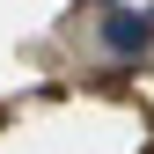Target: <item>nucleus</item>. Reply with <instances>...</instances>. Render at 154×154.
I'll list each match as a JSON object with an SVG mask.
<instances>
[{"instance_id": "nucleus-1", "label": "nucleus", "mask_w": 154, "mask_h": 154, "mask_svg": "<svg viewBox=\"0 0 154 154\" xmlns=\"http://www.w3.org/2000/svg\"><path fill=\"white\" fill-rule=\"evenodd\" d=\"M103 37H110V51H147V44H154V15L103 8Z\"/></svg>"}]
</instances>
